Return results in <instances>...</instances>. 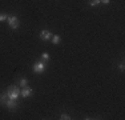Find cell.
I'll use <instances>...</instances> for the list:
<instances>
[{
  "label": "cell",
  "mask_w": 125,
  "mask_h": 120,
  "mask_svg": "<svg viewBox=\"0 0 125 120\" xmlns=\"http://www.w3.org/2000/svg\"><path fill=\"white\" fill-rule=\"evenodd\" d=\"M101 3H103V4H105V5H108L109 3H111V0H101Z\"/></svg>",
  "instance_id": "9a60e30c"
},
{
  "label": "cell",
  "mask_w": 125,
  "mask_h": 120,
  "mask_svg": "<svg viewBox=\"0 0 125 120\" xmlns=\"http://www.w3.org/2000/svg\"><path fill=\"white\" fill-rule=\"evenodd\" d=\"M59 119H61V120H69V119H72V118H71V116L68 115V113L61 112V113H60V118H59Z\"/></svg>",
  "instance_id": "8fae6325"
},
{
  "label": "cell",
  "mask_w": 125,
  "mask_h": 120,
  "mask_svg": "<svg viewBox=\"0 0 125 120\" xmlns=\"http://www.w3.org/2000/svg\"><path fill=\"white\" fill-rule=\"evenodd\" d=\"M118 70H120L121 72H124V70H125V63H124V60H121V63L118 64Z\"/></svg>",
  "instance_id": "5bb4252c"
},
{
  "label": "cell",
  "mask_w": 125,
  "mask_h": 120,
  "mask_svg": "<svg viewBox=\"0 0 125 120\" xmlns=\"http://www.w3.org/2000/svg\"><path fill=\"white\" fill-rule=\"evenodd\" d=\"M41 60L48 61V60H49V53L48 52H43V53H41Z\"/></svg>",
  "instance_id": "7c38bea8"
},
{
  "label": "cell",
  "mask_w": 125,
  "mask_h": 120,
  "mask_svg": "<svg viewBox=\"0 0 125 120\" xmlns=\"http://www.w3.org/2000/svg\"><path fill=\"white\" fill-rule=\"evenodd\" d=\"M16 84L20 87V88H23V87H27L29 84V82H28V79L27 77H19V79L16 80Z\"/></svg>",
  "instance_id": "52a82bcc"
},
{
  "label": "cell",
  "mask_w": 125,
  "mask_h": 120,
  "mask_svg": "<svg viewBox=\"0 0 125 120\" xmlns=\"http://www.w3.org/2000/svg\"><path fill=\"white\" fill-rule=\"evenodd\" d=\"M7 17H8V15H7V13H0V23L7 22Z\"/></svg>",
  "instance_id": "4fadbf2b"
},
{
  "label": "cell",
  "mask_w": 125,
  "mask_h": 120,
  "mask_svg": "<svg viewBox=\"0 0 125 120\" xmlns=\"http://www.w3.org/2000/svg\"><path fill=\"white\" fill-rule=\"evenodd\" d=\"M101 4V0H89V5L91 7H97Z\"/></svg>",
  "instance_id": "30bf717a"
},
{
  "label": "cell",
  "mask_w": 125,
  "mask_h": 120,
  "mask_svg": "<svg viewBox=\"0 0 125 120\" xmlns=\"http://www.w3.org/2000/svg\"><path fill=\"white\" fill-rule=\"evenodd\" d=\"M7 23H8V25H10V28L12 29V31H15V29H17L20 27V20L16 15H8Z\"/></svg>",
  "instance_id": "3957f363"
},
{
  "label": "cell",
  "mask_w": 125,
  "mask_h": 120,
  "mask_svg": "<svg viewBox=\"0 0 125 120\" xmlns=\"http://www.w3.org/2000/svg\"><path fill=\"white\" fill-rule=\"evenodd\" d=\"M47 70V61H44V60H36V61L32 64V72L36 75H41L44 73Z\"/></svg>",
  "instance_id": "7a4b0ae2"
},
{
  "label": "cell",
  "mask_w": 125,
  "mask_h": 120,
  "mask_svg": "<svg viewBox=\"0 0 125 120\" xmlns=\"http://www.w3.org/2000/svg\"><path fill=\"white\" fill-rule=\"evenodd\" d=\"M39 37L43 41H51V37H52V32L49 29H41L40 34H39Z\"/></svg>",
  "instance_id": "5b68a950"
},
{
  "label": "cell",
  "mask_w": 125,
  "mask_h": 120,
  "mask_svg": "<svg viewBox=\"0 0 125 120\" xmlns=\"http://www.w3.org/2000/svg\"><path fill=\"white\" fill-rule=\"evenodd\" d=\"M20 95H21V97L28 99V97H31V96H33V89H32L31 87H28V85H27V87H23Z\"/></svg>",
  "instance_id": "8992f818"
},
{
  "label": "cell",
  "mask_w": 125,
  "mask_h": 120,
  "mask_svg": "<svg viewBox=\"0 0 125 120\" xmlns=\"http://www.w3.org/2000/svg\"><path fill=\"white\" fill-rule=\"evenodd\" d=\"M20 92H21V88H20L16 83L12 84V85H10L7 89H5V94H7L8 99H13V100H19V99L21 97Z\"/></svg>",
  "instance_id": "6da1fadb"
},
{
  "label": "cell",
  "mask_w": 125,
  "mask_h": 120,
  "mask_svg": "<svg viewBox=\"0 0 125 120\" xmlns=\"http://www.w3.org/2000/svg\"><path fill=\"white\" fill-rule=\"evenodd\" d=\"M7 99H8V96H7V94H5V91L1 92V94H0V106H4V103H5Z\"/></svg>",
  "instance_id": "9c48e42d"
},
{
  "label": "cell",
  "mask_w": 125,
  "mask_h": 120,
  "mask_svg": "<svg viewBox=\"0 0 125 120\" xmlns=\"http://www.w3.org/2000/svg\"><path fill=\"white\" fill-rule=\"evenodd\" d=\"M60 40H61L60 35H52V37H51V41H52V43L55 44V46L60 44Z\"/></svg>",
  "instance_id": "ba28073f"
},
{
  "label": "cell",
  "mask_w": 125,
  "mask_h": 120,
  "mask_svg": "<svg viewBox=\"0 0 125 120\" xmlns=\"http://www.w3.org/2000/svg\"><path fill=\"white\" fill-rule=\"evenodd\" d=\"M4 107L7 108V111H10V112H15V111H17V108H19V100L7 99L5 103H4Z\"/></svg>",
  "instance_id": "277c9868"
}]
</instances>
